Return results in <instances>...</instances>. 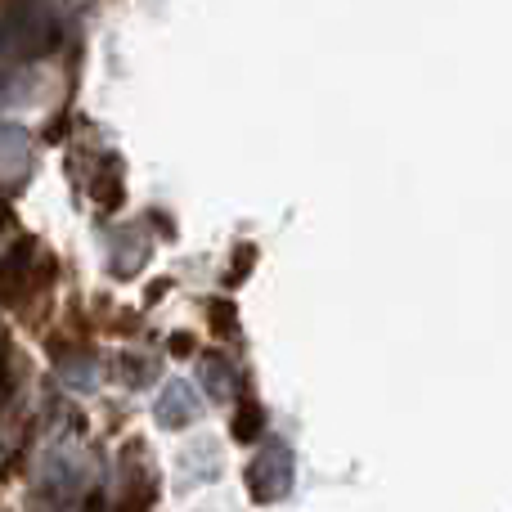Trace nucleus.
<instances>
[{"label":"nucleus","instance_id":"f257e3e1","mask_svg":"<svg viewBox=\"0 0 512 512\" xmlns=\"http://www.w3.org/2000/svg\"><path fill=\"white\" fill-rule=\"evenodd\" d=\"M27 261H32V243H14L0 256V297H14L18 283L27 279Z\"/></svg>","mask_w":512,"mask_h":512},{"label":"nucleus","instance_id":"f03ea898","mask_svg":"<svg viewBox=\"0 0 512 512\" xmlns=\"http://www.w3.org/2000/svg\"><path fill=\"white\" fill-rule=\"evenodd\" d=\"M256 436H261V405L243 400L239 414H234V441H256Z\"/></svg>","mask_w":512,"mask_h":512},{"label":"nucleus","instance_id":"7ed1b4c3","mask_svg":"<svg viewBox=\"0 0 512 512\" xmlns=\"http://www.w3.org/2000/svg\"><path fill=\"white\" fill-rule=\"evenodd\" d=\"M9 391H14V355H9V342L0 337V405L9 400Z\"/></svg>","mask_w":512,"mask_h":512},{"label":"nucleus","instance_id":"20e7f679","mask_svg":"<svg viewBox=\"0 0 512 512\" xmlns=\"http://www.w3.org/2000/svg\"><path fill=\"white\" fill-rule=\"evenodd\" d=\"M207 310H212V328H216V333H234V306H230V301H207Z\"/></svg>","mask_w":512,"mask_h":512}]
</instances>
